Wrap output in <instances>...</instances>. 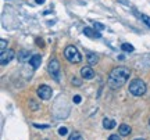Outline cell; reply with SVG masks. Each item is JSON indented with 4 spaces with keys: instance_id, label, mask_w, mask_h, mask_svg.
Wrapping results in <instances>:
<instances>
[{
    "instance_id": "obj_18",
    "label": "cell",
    "mask_w": 150,
    "mask_h": 140,
    "mask_svg": "<svg viewBox=\"0 0 150 140\" xmlns=\"http://www.w3.org/2000/svg\"><path fill=\"white\" fill-rule=\"evenodd\" d=\"M93 27H95L96 31H103V29H104V25L100 24V22H95V24H93Z\"/></svg>"
},
{
    "instance_id": "obj_16",
    "label": "cell",
    "mask_w": 150,
    "mask_h": 140,
    "mask_svg": "<svg viewBox=\"0 0 150 140\" xmlns=\"http://www.w3.org/2000/svg\"><path fill=\"white\" fill-rule=\"evenodd\" d=\"M140 20H142V21L145 22V24L147 25V27H150V17H147L146 14H142V15H140Z\"/></svg>"
},
{
    "instance_id": "obj_3",
    "label": "cell",
    "mask_w": 150,
    "mask_h": 140,
    "mask_svg": "<svg viewBox=\"0 0 150 140\" xmlns=\"http://www.w3.org/2000/svg\"><path fill=\"white\" fill-rule=\"evenodd\" d=\"M129 92L134 96H143L146 93V83L142 79H134L129 83Z\"/></svg>"
},
{
    "instance_id": "obj_15",
    "label": "cell",
    "mask_w": 150,
    "mask_h": 140,
    "mask_svg": "<svg viewBox=\"0 0 150 140\" xmlns=\"http://www.w3.org/2000/svg\"><path fill=\"white\" fill-rule=\"evenodd\" d=\"M70 140H83V137H82L78 132H74V133L70 136Z\"/></svg>"
},
{
    "instance_id": "obj_17",
    "label": "cell",
    "mask_w": 150,
    "mask_h": 140,
    "mask_svg": "<svg viewBox=\"0 0 150 140\" xmlns=\"http://www.w3.org/2000/svg\"><path fill=\"white\" fill-rule=\"evenodd\" d=\"M68 133V129L65 128V126H61V128H59V135L60 136H65Z\"/></svg>"
},
{
    "instance_id": "obj_8",
    "label": "cell",
    "mask_w": 150,
    "mask_h": 140,
    "mask_svg": "<svg viewBox=\"0 0 150 140\" xmlns=\"http://www.w3.org/2000/svg\"><path fill=\"white\" fill-rule=\"evenodd\" d=\"M31 58H32V56H31V53H29L28 50H21V51L18 53V61H20V63L31 61Z\"/></svg>"
},
{
    "instance_id": "obj_4",
    "label": "cell",
    "mask_w": 150,
    "mask_h": 140,
    "mask_svg": "<svg viewBox=\"0 0 150 140\" xmlns=\"http://www.w3.org/2000/svg\"><path fill=\"white\" fill-rule=\"evenodd\" d=\"M47 71L54 76V79L59 81V74H60V63L57 61L56 58H52L49 61V65H47Z\"/></svg>"
},
{
    "instance_id": "obj_19",
    "label": "cell",
    "mask_w": 150,
    "mask_h": 140,
    "mask_svg": "<svg viewBox=\"0 0 150 140\" xmlns=\"http://www.w3.org/2000/svg\"><path fill=\"white\" fill-rule=\"evenodd\" d=\"M6 46H7V40H6V39H1V40H0V50H1V51H4Z\"/></svg>"
},
{
    "instance_id": "obj_6",
    "label": "cell",
    "mask_w": 150,
    "mask_h": 140,
    "mask_svg": "<svg viewBox=\"0 0 150 140\" xmlns=\"http://www.w3.org/2000/svg\"><path fill=\"white\" fill-rule=\"evenodd\" d=\"M13 58H14V51L11 49L4 50V51H1V54H0V63H1V65H7Z\"/></svg>"
},
{
    "instance_id": "obj_1",
    "label": "cell",
    "mask_w": 150,
    "mask_h": 140,
    "mask_svg": "<svg viewBox=\"0 0 150 140\" xmlns=\"http://www.w3.org/2000/svg\"><path fill=\"white\" fill-rule=\"evenodd\" d=\"M131 71L127 67H115L108 75V86L111 89H120L125 82L128 81Z\"/></svg>"
},
{
    "instance_id": "obj_28",
    "label": "cell",
    "mask_w": 150,
    "mask_h": 140,
    "mask_svg": "<svg viewBox=\"0 0 150 140\" xmlns=\"http://www.w3.org/2000/svg\"><path fill=\"white\" fill-rule=\"evenodd\" d=\"M149 124H150V121H149Z\"/></svg>"
},
{
    "instance_id": "obj_21",
    "label": "cell",
    "mask_w": 150,
    "mask_h": 140,
    "mask_svg": "<svg viewBox=\"0 0 150 140\" xmlns=\"http://www.w3.org/2000/svg\"><path fill=\"white\" fill-rule=\"evenodd\" d=\"M29 106L32 107V110H38V108H39V106H38V103H35L33 100H31V101H29Z\"/></svg>"
},
{
    "instance_id": "obj_26",
    "label": "cell",
    "mask_w": 150,
    "mask_h": 140,
    "mask_svg": "<svg viewBox=\"0 0 150 140\" xmlns=\"http://www.w3.org/2000/svg\"><path fill=\"white\" fill-rule=\"evenodd\" d=\"M45 1H46V0H36V3H38V4H43Z\"/></svg>"
},
{
    "instance_id": "obj_12",
    "label": "cell",
    "mask_w": 150,
    "mask_h": 140,
    "mask_svg": "<svg viewBox=\"0 0 150 140\" xmlns=\"http://www.w3.org/2000/svg\"><path fill=\"white\" fill-rule=\"evenodd\" d=\"M83 33H85L86 36H89V38H100V36H102L99 32L93 31L91 28H85V29H83Z\"/></svg>"
},
{
    "instance_id": "obj_10",
    "label": "cell",
    "mask_w": 150,
    "mask_h": 140,
    "mask_svg": "<svg viewBox=\"0 0 150 140\" xmlns=\"http://www.w3.org/2000/svg\"><path fill=\"white\" fill-rule=\"evenodd\" d=\"M115 121L114 119H110V118H104L103 119V128L104 129H112V128H115Z\"/></svg>"
},
{
    "instance_id": "obj_24",
    "label": "cell",
    "mask_w": 150,
    "mask_h": 140,
    "mask_svg": "<svg viewBox=\"0 0 150 140\" xmlns=\"http://www.w3.org/2000/svg\"><path fill=\"white\" fill-rule=\"evenodd\" d=\"M36 44H38V46H40V47H43V46H45V43H43V40H42V39H39V38L36 39Z\"/></svg>"
},
{
    "instance_id": "obj_11",
    "label": "cell",
    "mask_w": 150,
    "mask_h": 140,
    "mask_svg": "<svg viewBox=\"0 0 150 140\" xmlns=\"http://www.w3.org/2000/svg\"><path fill=\"white\" fill-rule=\"evenodd\" d=\"M131 126H128V125H121L120 128H118V133L121 136H129L131 135Z\"/></svg>"
},
{
    "instance_id": "obj_13",
    "label": "cell",
    "mask_w": 150,
    "mask_h": 140,
    "mask_svg": "<svg viewBox=\"0 0 150 140\" xmlns=\"http://www.w3.org/2000/svg\"><path fill=\"white\" fill-rule=\"evenodd\" d=\"M97 61H99V57H97L95 53H88V64L89 65H96Z\"/></svg>"
},
{
    "instance_id": "obj_2",
    "label": "cell",
    "mask_w": 150,
    "mask_h": 140,
    "mask_svg": "<svg viewBox=\"0 0 150 140\" xmlns=\"http://www.w3.org/2000/svg\"><path fill=\"white\" fill-rule=\"evenodd\" d=\"M64 56L65 58L68 60L70 63H72V64H78V63L82 61V56H81V53L78 51V49L75 46H67L64 50Z\"/></svg>"
},
{
    "instance_id": "obj_25",
    "label": "cell",
    "mask_w": 150,
    "mask_h": 140,
    "mask_svg": "<svg viewBox=\"0 0 150 140\" xmlns=\"http://www.w3.org/2000/svg\"><path fill=\"white\" fill-rule=\"evenodd\" d=\"M108 140H121V139H120V136L118 135H111L110 137H108Z\"/></svg>"
},
{
    "instance_id": "obj_23",
    "label": "cell",
    "mask_w": 150,
    "mask_h": 140,
    "mask_svg": "<svg viewBox=\"0 0 150 140\" xmlns=\"http://www.w3.org/2000/svg\"><path fill=\"white\" fill-rule=\"evenodd\" d=\"M33 126H35V128H40V129H46V128H49L47 125H39V124H35Z\"/></svg>"
},
{
    "instance_id": "obj_22",
    "label": "cell",
    "mask_w": 150,
    "mask_h": 140,
    "mask_svg": "<svg viewBox=\"0 0 150 140\" xmlns=\"http://www.w3.org/2000/svg\"><path fill=\"white\" fill-rule=\"evenodd\" d=\"M81 100H82V98H81V96H78V94H76V96H74V98H72V101H74L75 104H79Z\"/></svg>"
},
{
    "instance_id": "obj_20",
    "label": "cell",
    "mask_w": 150,
    "mask_h": 140,
    "mask_svg": "<svg viewBox=\"0 0 150 140\" xmlns=\"http://www.w3.org/2000/svg\"><path fill=\"white\" fill-rule=\"evenodd\" d=\"M71 83H72V85H75L76 87H79L81 85H82V82H81L79 79H76V78H72V81H71Z\"/></svg>"
},
{
    "instance_id": "obj_14",
    "label": "cell",
    "mask_w": 150,
    "mask_h": 140,
    "mask_svg": "<svg viewBox=\"0 0 150 140\" xmlns=\"http://www.w3.org/2000/svg\"><path fill=\"white\" fill-rule=\"evenodd\" d=\"M121 49H122L124 51H134L135 49H134V46H132V44H129V43H122L121 44Z\"/></svg>"
},
{
    "instance_id": "obj_9",
    "label": "cell",
    "mask_w": 150,
    "mask_h": 140,
    "mask_svg": "<svg viewBox=\"0 0 150 140\" xmlns=\"http://www.w3.org/2000/svg\"><path fill=\"white\" fill-rule=\"evenodd\" d=\"M40 63H42V57H40L39 54L32 56V58H31V61H29V64L32 65L33 70H38V68H39V65H40Z\"/></svg>"
},
{
    "instance_id": "obj_5",
    "label": "cell",
    "mask_w": 150,
    "mask_h": 140,
    "mask_svg": "<svg viewBox=\"0 0 150 140\" xmlns=\"http://www.w3.org/2000/svg\"><path fill=\"white\" fill-rule=\"evenodd\" d=\"M52 94H53V90L47 85H42V86H39V89H38V96L40 97V98H43V100H49L52 97Z\"/></svg>"
},
{
    "instance_id": "obj_7",
    "label": "cell",
    "mask_w": 150,
    "mask_h": 140,
    "mask_svg": "<svg viewBox=\"0 0 150 140\" xmlns=\"http://www.w3.org/2000/svg\"><path fill=\"white\" fill-rule=\"evenodd\" d=\"M81 76L83 79H93L95 72H93V70L91 67H83V68H81Z\"/></svg>"
},
{
    "instance_id": "obj_27",
    "label": "cell",
    "mask_w": 150,
    "mask_h": 140,
    "mask_svg": "<svg viewBox=\"0 0 150 140\" xmlns=\"http://www.w3.org/2000/svg\"><path fill=\"white\" fill-rule=\"evenodd\" d=\"M135 140H145V139H135Z\"/></svg>"
}]
</instances>
